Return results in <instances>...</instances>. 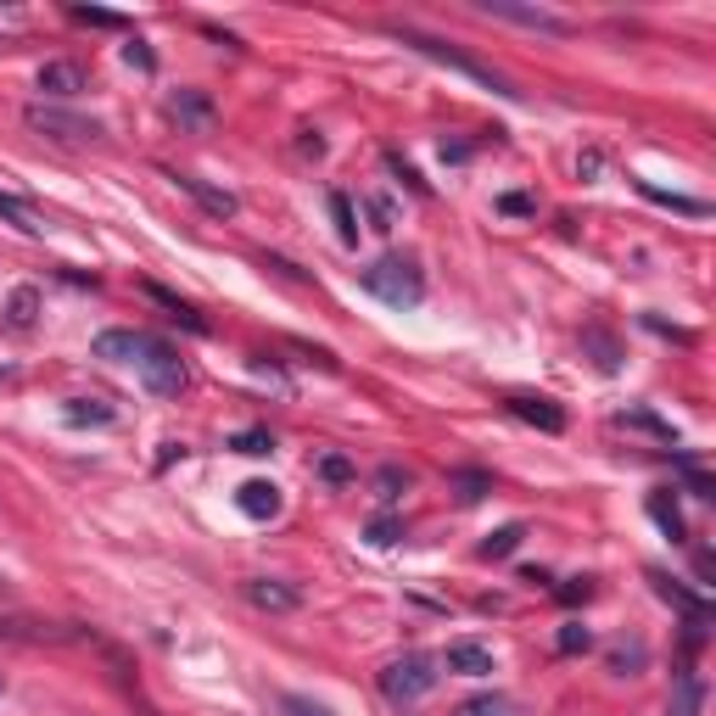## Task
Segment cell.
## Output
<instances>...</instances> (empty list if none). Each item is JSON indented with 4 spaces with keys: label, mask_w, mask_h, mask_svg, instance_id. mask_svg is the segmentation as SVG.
Segmentation results:
<instances>
[{
    "label": "cell",
    "mask_w": 716,
    "mask_h": 716,
    "mask_svg": "<svg viewBox=\"0 0 716 716\" xmlns=\"http://www.w3.org/2000/svg\"><path fill=\"white\" fill-rule=\"evenodd\" d=\"M365 537H370L376 549H392V544H398V521H392V515H381V521H370V532H365Z\"/></svg>",
    "instance_id": "37"
},
{
    "label": "cell",
    "mask_w": 716,
    "mask_h": 716,
    "mask_svg": "<svg viewBox=\"0 0 716 716\" xmlns=\"http://www.w3.org/2000/svg\"><path fill=\"white\" fill-rule=\"evenodd\" d=\"M320 476L331 488H342V482H353V459L347 454H320Z\"/></svg>",
    "instance_id": "28"
},
{
    "label": "cell",
    "mask_w": 716,
    "mask_h": 716,
    "mask_svg": "<svg viewBox=\"0 0 716 716\" xmlns=\"http://www.w3.org/2000/svg\"><path fill=\"white\" fill-rule=\"evenodd\" d=\"M555 649H560V655H588V649H593V633H588L582 622H566V627L555 633Z\"/></svg>",
    "instance_id": "24"
},
{
    "label": "cell",
    "mask_w": 716,
    "mask_h": 716,
    "mask_svg": "<svg viewBox=\"0 0 716 716\" xmlns=\"http://www.w3.org/2000/svg\"><path fill=\"white\" fill-rule=\"evenodd\" d=\"M683 482H689V493H694V499H711V493H716V482H711V476H705L694 459H683Z\"/></svg>",
    "instance_id": "35"
},
{
    "label": "cell",
    "mask_w": 716,
    "mask_h": 716,
    "mask_svg": "<svg viewBox=\"0 0 716 716\" xmlns=\"http://www.w3.org/2000/svg\"><path fill=\"white\" fill-rule=\"evenodd\" d=\"M0 219H12L23 235H40V219H34V208H29V202H18V197H7V191H0Z\"/></svg>",
    "instance_id": "25"
},
{
    "label": "cell",
    "mask_w": 716,
    "mask_h": 716,
    "mask_svg": "<svg viewBox=\"0 0 716 716\" xmlns=\"http://www.w3.org/2000/svg\"><path fill=\"white\" fill-rule=\"evenodd\" d=\"M582 347L593 353V365H600L605 376H611V370H622V347H616V336H611L605 325H588V331H582Z\"/></svg>",
    "instance_id": "17"
},
{
    "label": "cell",
    "mask_w": 716,
    "mask_h": 716,
    "mask_svg": "<svg viewBox=\"0 0 716 716\" xmlns=\"http://www.w3.org/2000/svg\"><path fill=\"white\" fill-rule=\"evenodd\" d=\"M124 63L141 68V74H152V68H157V56L146 51V40H130V45H124Z\"/></svg>",
    "instance_id": "38"
},
{
    "label": "cell",
    "mask_w": 716,
    "mask_h": 716,
    "mask_svg": "<svg viewBox=\"0 0 716 716\" xmlns=\"http://www.w3.org/2000/svg\"><path fill=\"white\" fill-rule=\"evenodd\" d=\"M448 488H454L459 504H482V499L493 493V476H488V470H454Z\"/></svg>",
    "instance_id": "18"
},
{
    "label": "cell",
    "mask_w": 716,
    "mask_h": 716,
    "mask_svg": "<svg viewBox=\"0 0 716 716\" xmlns=\"http://www.w3.org/2000/svg\"><path fill=\"white\" fill-rule=\"evenodd\" d=\"M521 537H526V526L521 521H510V526H499L488 544H482V560H510L515 549H521Z\"/></svg>",
    "instance_id": "22"
},
{
    "label": "cell",
    "mask_w": 716,
    "mask_h": 716,
    "mask_svg": "<svg viewBox=\"0 0 716 716\" xmlns=\"http://www.w3.org/2000/svg\"><path fill=\"white\" fill-rule=\"evenodd\" d=\"M504 409L515 414V421H526V426H537V432H549V437H560V432H566V409H560L555 398H537V392H510V398H504Z\"/></svg>",
    "instance_id": "6"
},
{
    "label": "cell",
    "mask_w": 716,
    "mask_h": 716,
    "mask_svg": "<svg viewBox=\"0 0 716 716\" xmlns=\"http://www.w3.org/2000/svg\"><path fill=\"white\" fill-rule=\"evenodd\" d=\"M23 124H29L34 135H51V141H96V135H101V124H96V118H79V112H68V107H51V101H34V107H23Z\"/></svg>",
    "instance_id": "5"
},
{
    "label": "cell",
    "mask_w": 716,
    "mask_h": 716,
    "mask_svg": "<svg viewBox=\"0 0 716 716\" xmlns=\"http://www.w3.org/2000/svg\"><path fill=\"white\" fill-rule=\"evenodd\" d=\"M96 358H107V365H130L157 398H179L191 387L186 358H179L163 336H152V331H101L96 336Z\"/></svg>",
    "instance_id": "1"
},
{
    "label": "cell",
    "mask_w": 716,
    "mask_h": 716,
    "mask_svg": "<svg viewBox=\"0 0 716 716\" xmlns=\"http://www.w3.org/2000/svg\"><path fill=\"white\" fill-rule=\"evenodd\" d=\"M235 504H242V515H253V521H275L280 515V488L275 482H242Z\"/></svg>",
    "instance_id": "15"
},
{
    "label": "cell",
    "mask_w": 716,
    "mask_h": 716,
    "mask_svg": "<svg viewBox=\"0 0 716 716\" xmlns=\"http://www.w3.org/2000/svg\"><path fill=\"white\" fill-rule=\"evenodd\" d=\"M638 191L661 208H678V213H705V202H694V197H672V191H655V186H638Z\"/></svg>",
    "instance_id": "34"
},
{
    "label": "cell",
    "mask_w": 716,
    "mask_h": 716,
    "mask_svg": "<svg viewBox=\"0 0 716 716\" xmlns=\"http://www.w3.org/2000/svg\"><path fill=\"white\" fill-rule=\"evenodd\" d=\"M297 152H303V157H320V152H325V141H320L314 130H303V141H297Z\"/></svg>",
    "instance_id": "40"
},
{
    "label": "cell",
    "mask_w": 716,
    "mask_h": 716,
    "mask_svg": "<svg viewBox=\"0 0 716 716\" xmlns=\"http://www.w3.org/2000/svg\"><path fill=\"white\" fill-rule=\"evenodd\" d=\"M476 12H482V18H499V23L537 29V34H566V29H571L566 18H555V12H544V7H510V0H482Z\"/></svg>",
    "instance_id": "8"
},
{
    "label": "cell",
    "mask_w": 716,
    "mask_h": 716,
    "mask_svg": "<svg viewBox=\"0 0 716 716\" xmlns=\"http://www.w3.org/2000/svg\"><path fill=\"white\" fill-rule=\"evenodd\" d=\"M611 426H616V432H644V437H655V443H678L672 421H661L655 409H638V403H633V409H622Z\"/></svg>",
    "instance_id": "14"
},
{
    "label": "cell",
    "mask_w": 716,
    "mask_h": 716,
    "mask_svg": "<svg viewBox=\"0 0 716 716\" xmlns=\"http://www.w3.org/2000/svg\"><path fill=\"white\" fill-rule=\"evenodd\" d=\"M280 711H286V716H336L331 705H320V700H309V694H286Z\"/></svg>",
    "instance_id": "33"
},
{
    "label": "cell",
    "mask_w": 716,
    "mask_h": 716,
    "mask_svg": "<svg viewBox=\"0 0 716 716\" xmlns=\"http://www.w3.org/2000/svg\"><path fill=\"white\" fill-rule=\"evenodd\" d=\"M0 376H7V370H0Z\"/></svg>",
    "instance_id": "42"
},
{
    "label": "cell",
    "mask_w": 716,
    "mask_h": 716,
    "mask_svg": "<svg viewBox=\"0 0 716 716\" xmlns=\"http://www.w3.org/2000/svg\"><path fill=\"white\" fill-rule=\"evenodd\" d=\"M409 488V470H398V465H381L376 470V499H398Z\"/></svg>",
    "instance_id": "27"
},
{
    "label": "cell",
    "mask_w": 716,
    "mask_h": 716,
    "mask_svg": "<svg viewBox=\"0 0 716 716\" xmlns=\"http://www.w3.org/2000/svg\"><path fill=\"white\" fill-rule=\"evenodd\" d=\"M499 213H532V197H499Z\"/></svg>",
    "instance_id": "41"
},
{
    "label": "cell",
    "mask_w": 716,
    "mask_h": 716,
    "mask_svg": "<svg viewBox=\"0 0 716 716\" xmlns=\"http://www.w3.org/2000/svg\"><path fill=\"white\" fill-rule=\"evenodd\" d=\"M700 711H705V683H700L694 667H678V678H672V716H700Z\"/></svg>",
    "instance_id": "16"
},
{
    "label": "cell",
    "mask_w": 716,
    "mask_h": 716,
    "mask_svg": "<svg viewBox=\"0 0 716 716\" xmlns=\"http://www.w3.org/2000/svg\"><path fill=\"white\" fill-rule=\"evenodd\" d=\"M168 112H174V118H186V124H208V101H202V96H174Z\"/></svg>",
    "instance_id": "30"
},
{
    "label": "cell",
    "mask_w": 716,
    "mask_h": 716,
    "mask_svg": "<svg viewBox=\"0 0 716 716\" xmlns=\"http://www.w3.org/2000/svg\"><path fill=\"white\" fill-rule=\"evenodd\" d=\"M358 280H365L370 297H381V303H392V309H421L426 303V280L409 258H376Z\"/></svg>",
    "instance_id": "4"
},
{
    "label": "cell",
    "mask_w": 716,
    "mask_h": 716,
    "mask_svg": "<svg viewBox=\"0 0 716 716\" xmlns=\"http://www.w3.org/2000/svg\"><path fill=\"white\" fill-rule=\"evenodd\" d=\"M40 90H45L51 101H74V96L85 90V68H79V63H45V68H40Z\"/></svg>",
    "instance_id": "13"
},
{
    "label": "cell",
    "mask_w": 716,
    "mask_h": 716,
    "mask_svg": "<svg viewBox=\"0 0 716 716\" xmlns=\"http://www.w3.org/2000/svg\"><path fill=\"white\" fill-rule=\"evenodd\" d=\"M555 593H560L566 605H582V600H593V582H588V577H577V582H560Z\"/></svg>",
    "instance_id": "39"
},
{
    "label": "cell",
    "mask_w": 716,
    "mask_h": 716,
    "mask_svg": "<svg viewBox=\"0 0 716 716\" xmlns=\"http://www.w3.org/2000/svg\"><path fill=\"white\" fill-rule=\"evenodd\" d=\"M242 593H247V605L264 611V616H291L297 605H303V593H297L291 582H275V577H253V582H242Z\"/></svg>",
    "instance_id": "7"
},
{
    "label": "cell",
    "mask_w": 716,
    "mask_h": 716,
    "mask_svg": "<svg viewBox=\"0 0 716 716\" xmlns=\"http://www.w3.org/2000/svg\"><path fill=\"white\" fill-rule=\"evenodd\" d=\"M387 168H392V174L403 179V186H409L414 197H432V186H426V179H421V174H414V163H403L398 152H387Z\"/></svg>",
    "instance_id": "29"
},
{
    "label": "cell",
    "mask_w": 716,
    "mask_h": 716,
    "mask_svg": "<svg viewBox=\"0 0 716 716\" xmlns=\"http://www.w3.org/2000/svg\"><path fill=\"white\" fill-rule=\"evenodd\" d=\"M381 700L387 705H421L432 689H437V661H432V655H421V649H409V655H398V661L392 667H381Z\"/></svg>",
    "instance_id": "3"
},
{
    "label": "cell",
    "mask_w": 716,
    "mask_h": 716,
    "mask_svg": "<svg viewBox=\"0 0 716 716\" xmlns=\"http://www.w3.org/2000/svg\"><path fill=\"white\" fill-rule=\"evenodd\" d=\"M74 23H85V29H124V18L107 12V7H74Z\"/></svg>",
    "instance_id": "32"
},
{
    "label": "cell",
    "mask_w": 716,
    "mask_h": 716,
    "mask_svg": "<svg viewBox=\"0 0 716 716\" xmlns=\"http://www.w3.org/2000/svg\"><path fill=\"white\" fill-rule=\"evenodd\" d=\"M649 582H655V593H661L667 605H678V611H683L689 622H711V605L700 600V593H689V588H683L678 577H667V571H649Z\"/></svg>",
    "instance_id": "10"
},
{
    "label": "cell",
    "mask_w": 716,
    "mask_h": 716,
    "mask_svg": "<svg viewBox=\"0 0 716 716\" xmlns=\"http://www.w3.org/2000/svg\"><path fill=\"white\" fill-rule=\"evenodd\" d=\"M146 297H152V303H157V309H168V314H174L179 325H186V331H197V336L208 331V320H202V314H197L191 303H179V297H174L168 286H146Z\"/></svg>",
    "instance_id": "19"
},
{
    "label": "cell",
    "mask_w": 716,
    "mask_h": 716,
    "mask_svg": "<svg viewBox=\"0 0 716 716\" xmlns=\"http://www.w3.org/2000/svg\"><path fill=\"white\" fill-rule=\"evenodd\" d=\"M168 179H174V186L186 191V197H191V202H197L202 213H213V219H235V197H230V191L208 186V179H197V174H179V168H174Z\"/></svg>",
    "instance_id": "9"
},
{
    "label": "cell",
    "mask_w": 716,
    "mask_h": 716,
    "mask_svg": "<svg viewBox=\"0 0 716 716\" xmlns=\"http://www.w3.org/2000/svg\"><path fill=\"white\" fill-rule=\"evenodd\" d=\"M331 219H336V235L353 247V242H358V219H353V202H347L342 191H331Z\"/></svg>",
    "instance_id": "26"
},
{
    "label": "cell",
    "mask_w": 716,
    "mask_h": 716,
    "mask_svg": "<svg viewBox=\"0 0 716 716\" xmlns=\"http://www.w3.org/2000/svg\"><path fill=\"white\" fill-rule=\"evenodd\" d=\"M34 314H40V291H34V286H18L12 303H7V325H12V331H29Z\"/></svg>",
    "instance_id": "21"
},
{
    "label": "cell",
    "mask_w": 716,
    "mask_h": 716,
    "mask_svg": "<svg viewBox=\"0 0 716 716\" xmlns=\"http://www.w3.org/2000/svg\"><path fill=\"white\" fill-rule=\"evenodd\" d=\"M644 510H649V521H655V526H661V532L672 537V544H683V537H689V526H683V510H678V488H655Z\"/></svg>",
    "instance_id": "12"
},
{
    "label": "cell",
    "mask_w": 716,
    "mask_h": 716,
    "mask_svg": "<svg viewBox=\"0 0 716 716\" xmlns=\"http://www.w3.org/2000/svg\"><path fill=\"white\" fill-rule=\"evenodd\" d=\"M230 448H235V454H247V459H264V454H275V437H269V432H242Z\"/></svg>",
    "instance_id": "31"
},
{
    "label": "cell",
    "mask_w": 716,
    "mask_h": 716,
    "mask_svg": "<svg viewBox=\"0 0 716 716\" xmlns=\"http://www.w3.org/2000/svg\"><path fill=\"white\" fill-rule=\"evenodd\" d=\"M644 667V644H633V649H616L611 655V672H622V678H633Z\"/></svg>",
    "instance_id": "36"
},
{
    "label": "cell",
    "mask_w": 716,
    "mask_h": 716,
    "mask_svg": "<svg viewBox=\"0 0 716 716\" xmlns=\"http://www.w3.org/2000/svg\"><path fill=\"white\" fill-rule=\"evenodd\" d=\"M443 661H448V672H459V678H488V672H493V649L459 638V644H448Z\"/></svg>",
    "instance_id": "11"
},
{
    "label": "cell",
    "mask_w": 716,
    "mask_h": 716,
    "mask_svg": "<svg viewBox=\"0 0 716 716\" xmlns=\"http://www.w3.org/2000/svg\"><path fill=\"white\" fill-rule=\"evenodd\" d=\"M454 716H515V700L510 694H476V700L454 705Z\"/></svg>",
    "instance_id": "23"
},
{
    "label": "cell",
    "mask_w": 716,
    "mask_h": 716,
    "mask_svg": "<svg viewBox=\"0 0 716 716\" xmlns=\"http://www.w3.org/2000/svg\"><path fill=\"white\" fill-rule=\"evenodd\" d=\"M63 414H68V426H112V421H118V414H112L101 398H74Z\"/></svg>",
    "instance_id": "20"
},
{
    "label": "cell",
    "mask_w": 716,
    "mask_h": 716,
    "mask_svg": "<svg viewBox=\"0 0 716 716\" xmlns=\"http://www.w3.org/2000/svg\"><path fill=\"white\" fill-rule=\"evenodd\" d=\"M392 40H398V45H409V51H421V56H432V63H443V68H454V74H465V79H476V85L499 90V96H515L504 74H493L488 63H476L470 51H459V45H448V40H437V34H421V29L398 23V29H392Z\"/></svg>",
    "instance_id": "2"
}]
</instances>
